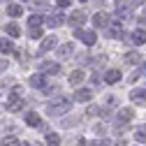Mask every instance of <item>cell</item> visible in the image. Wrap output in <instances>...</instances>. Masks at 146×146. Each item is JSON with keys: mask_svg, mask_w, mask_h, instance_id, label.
<instances>
[{"mask_svg": "<svg viewBox=\"0 0 146 146\" xmlns=\"http://www.w3.org/2000/svg\"><path fill=\"white\" fill-rule=\"evenodd\" d=\"M132 42H135V44H144V42H146V33H144V30H135V33H132Z\"/></svg>", "mask_w": 146, "mask_h": 146, "instance_id": "obj_20", "label": "cell"}, {"mask_svg": "<svg viewBox=\"0 0 146 146\" xmlns=\"http://www.w3.org/2000/svg\"><path fill=\"white\" fill-rule=\"evenodd\" d=\"M109 37H123V28H121V23L109 28Z\"/></svg>", "mask_w": 146, "mask_h": 146, "instance_id": "obj_25", "label": "cell"}, {"mask_svg": "<svg viewBox=\"0 0 146 146\" xmlns=\"http://www.w3.org/2000/svg\"><path fill=\"white\" fill-rule=\"evenodd\" d=\"M74 37H77V40H81L86 46H93V44L98 42L95 30H81V28H77V30H74Z\"/></svg>", "mask_w": 146, "mask_h": 146, "instance_id": "obj_3", "label": "cell"}, {"mask_svg": "<svg viewBox=\"0 0 146 146\" xmlns=\"http://www.w3.org/2000/svg\"><path fill=\"white\" fill-rule=\"evenodd\" d=\"M0 51H3V53H14V51H16V46L12 44V40L3 37V40H0Z\"/></svg>", "mask_w": 146, "mask_h": 146, "instance_id": "obj_16", "label": "cell"}, {"mask_svg": "<svg viewBox=\"0 0 146 146\" xmlns=\"http://www.w3.org/2000/svg\"><path fill=\"white\" fill-rule=\"evenodd\" d=\"M7 14L12 16V19H16V16L23 14V7L21 5H7Z\"/></svg>", "mask_w": 146, "mask_h": 146, "instance_id": "obj_17", "label": "cell"}, {"mask_svg": "<svg viewBox=\"0 0 146 146\" xmlns=\"http://www.w3.org/2000/svg\"><path fill=\"white\" fill-rule=\"evenodd\" d=\"M72 49H74V46H72L70 42H67V44H63V46L58 49V56H60V58H70V56H72Z\"/></svg>", "mask_w": 146, "mask_h": 146, "instance_id": "obj_18", "label": "cell"}, {"mask_svg": "<svg viewBox=\"0 0 146 146\" xmlns=\"http://www.w3.org/2000/svg\"><path fill=\"white\" fill-rule=\"evenodd\" d=\"M70 111V100L67 98H56L46 104V114L49 116H63Z\"/></svg>", "mask_w": 146, "mask_h": 146, "instance_id": "obj_1", "label": "cell"}, {"mask_svg": "<svg viewBox=\"0 0 146 146\" xmlns=\"http://www.w3.org/2000/svg\"><path fill=\"white\" fill-rule=\"evenodd\" d=\"M79 3H88V0H79Z\"/></svg>", "mask_w": 146, "mask_h": 146, "instance_id": "obj_34", "label": "cell"}, {"mask_svg": "<svg viewBox=\"0 0 146 146\" xmlns=\"http://www.w3.org/2000/svg\"><path fill=\"white\" fill-rule=\"evenodd\" d=\"M42 21H44V16H42V14H33L30 19H28L30 28H40V26H42Z\"/></svg>", "mask_w": 146, "mask_h": 146, "instance_id": "obj_19", "label": "cell"}, {"mask_svg": "<svg viewBox=\"0 0 146 146\" xmlns=\"http://www.w3.org/2000/svg\"><path fill=\"white\" fill-rule=\"evenodd\" d=\"M44 23H46L49 28H58V26L65 23V16H63V12H53L51 16H46V19H44Z\"/></svg>", "mask_w": 146, "mask_h": 146, "instance_id": "obj_5", "label": "cell"}, {"mask_svg": "<svg viewBox=\"0 0 146 146\" xmlns=\"http://www.w3.org/2000/svg\"><path fill=\"white\" fill-rule=\"evenodd\" d=\"M40 70H42V74H58V72H60V65L53 63V60H46V63L40 65Z\"/></svg>", "mask_w": 146, "mask_h": 146, "instance_id": "obj_8", "label": "cell"}, {"mask_svg": "<svg viewBox=\"0 0 146 146\" xmlns=\"http://www.w3.org/2000/svg\"><path fill=\"white\" fill-rule=\"evenodd\" d=\"M74 100L77 102H90V100H93V90H90V88H79L74 93Z\"/></svg>", "mask_w": 146, "mask_h": 146, "instance_id": "obj_9", "label": "cell"}, {"mask_svg": "<svg viewBox=\"0 0 146 146\" xmlns=\"http://www.w3.org/2000/svg\"><path fill=\"white\" fill-rule=\"evenodd\" d=\"M42 33H44L42 28H30V37H33V40H40V37H42Z\"/></svg>", "mask_w": 146, "mask_h": 146, "instance_id": "obj_28", "label": "cell"}, {"mask_svg": "<svg viewBox=\"0 0 146 146\" xmlns=\"http://www.w3.org/2000/svg\"><path fill=\"white\" fill-rule=\"evenodd\" d=\"M21 107H23V100L19 95V88H14L12 95L7 98V111H21Z\"/></svg>", "mask_w": 146, "mask_h": 146, "instance_id": "obj_4", "label": "cell"}, {"mask_svg": "<svg viewBox=\"0 0 146 146\" xmlns=\"http://www.w3.org/2000/svg\"><path fill=\"white\" fill-rule=\"evenodd\" d=\"M58 44V40L53 37V35H49V37H44L42 40V44H40V49H37V56H42V53H46V51H51L53 46Z\"/></svg>", "mask_w": 146, "mask_h": 146, "instance_id": "obj_6", "label": "cell"}, {"mask_svg": "<svg viewBox=\"0 0 146 146\" xmlns=\"http://www.w3.org/2000/svg\"><path fill=\"white\" fill-rule=\"evenodd\" d=\"M84 79H86L84 70H74V72H72V74H70V84H72V86H79V84H81Z\"/></svg>", "mask_w": 146, "mask_h": 146, "instance_id": "obj_15", "label": "cell"}, {"mask_svg": "<svg viewBox=\"0 0 146 146\" xmlns=\"http://www.w3.org/2000/svg\"><path fill=\"white\" fill-rule=\"evenodd\" d=\"M98 146H111V144H109L107 139H102V141H98Z\"/></svg>", "mask_w": 146, "mask_h": 146, "instance_id": "obj_32", "label": "cell"}, {"mask_svg": "<svg viewBox=\"0 0 146 146\" xmlns=\"http://www.w3.org/2000/svg\"><path fill=\"white\" fill-rule=\"evenodd\" d=\"M7 35H9V37H19V35H21V28L16 26V23H9V26H7Z\"/></svg>", "mask_w": 146, "mask_h": 146, "instance_id": "obj_23", "label": "cell"}, {"mask_svg": "<svg viewBox=\"0 0 146 146\" xmlns=\"http://www.w3.org/2000/svg\"><path fill=\"white\" fill-rule=\"evenodd\" d=\"M56 3H58L60 7H67V5H70V0H56Z\"/></svg>", "mask_w": 146, "mask_h": 146, "instance_id": "obj_31", "label": "cell"}, {"mask_svg": "<svg viewBox=\"0 0 146 146\" xmlns=\"http://www.w3.org/2000/svg\"><path fill=\"white\" fill-rule=\"evenodd\" d=\"M135 139L141 141V144H146V127H137V130H135Z\"/></svg>", "mask_w": 146, "mask_h": 146, "instance_id": "obj_24", "label": "cell"}, {"mask_svg": "<svg viewBox=\"0 0 146 146\" xmlns=\"http://www.w3.org/2000/svg\"><path fill=\"white\" fill-rule=\"evenodd\" d=\"M5 70H7V60H0V74H3Z\"/></svg>", "mask_w": 146, "mask_h": 146, "instance_id": "obj_30", "label": "cell"}, {"mask_svg": "<svg viewBox=\"0 0 146 146\" xmlns=\"http://www.w3.org/2000/svg\"><path fill=\"white\" fill-rule=\"evenodd\" d=\"M125 60H127V63H132V65H135V63H139L141 58H139V53H137V51H130V53H127V56H125Z\"/></svg>", "mask_w": 146, "mask_h": 146, "instance_id": "obj_26", "label": "cell"}, {"mask_svg": "<svg viewBox=\"0 0 146 146\" xmlns=\"http://www.w3.org/2000/svg\"><path fill=\"white\" fill-rule=\"evenodd\" d=\"M132 116H135V111H132L130 107H125V109H121V111L116 114V130H118V132H123L125 127H127V123L132 121Z\"/></svg>", "mask_w": 146, "mask_h": 146, "instance_id": "obj_2", "label": "cell"}, {"mask_svg": "<svg viewBox=\"0 0 146 146\" xmlns=\"http://www.w3.org/2000/svg\"><path fill=\"white\" fill-rule=\"evenodd\" d=\"M67 21H70L72 28H81V26L86 23V14H84V12H72Z\"/></svg>", "mask_w": 146, "mask_h": 146, "instance_id": "obj_7", "label": "cell"}, {"mask_svg": "<svg viewBox=\"0 0 146 146\" xmlns=\"http://www.w3.org/2000/svg\"><path fill=\"white\" fill-rule=\"evenodd\" d=\"M130 100L137 102V104H144L146 102V88H135L132 93H130Z\"/></svg>", "mask_w": 146, "mask_h": 146, "instance_id": "obj_11", "label": "cell"}, {"mask_svg": "<svg viewBox=\"0 0 146 146\" xmlns=\"http://www.w3.org/2000/svg\"><path fill=\"white\" fill-rule=\"evenodd\" d=\"M3 146H23V144H21L19 139H14V137H7V139L3 141ZM26 146H28V144H26Z\"/></svg>", "mask_w": 146, "mask_h": 146, "instance_id": "obj_27", "label": "cell"}, {"mask_svg": "<svg viewBox=\"0 0 146 146\" xmlns=\"http://www.w3.org/2000/svg\"><path fill=\"white\" fill-rule=\"evenodd\" d=\"M46 146H60V137L56 132H49L46 135Z\"/></svg>", "mask_w": 146, "mask_h": 146, "instance_id": "obj_21", "label": "cell"}, {"mask_svg": "<svg viewBox=\"0 0 146 146\" xmlns=\"http://www.w3.org/2000/svg\"><path fill=\"white\" fill-rule=\"evenodd\" d=\"M93 23H95V28H104V26L109 23V16H107L104 12H98V14L93 16Z\"/></svg>", "mask_w": 146, "mask_h": 146, "instance_id": "obj_12", "label": "cell"}, {"mask_svg": "<svg viewBox=\"0 0 146 146\" xmlns=\"http://www.w3.org/2000/svg\"><path fill=\"white\" fill-rule=\"evenodd\" d=\"M28 84H30L33 88H44V86H46V77L42 74V72H40V74H33V77L28 79Z\"/></svg>", "mask_w": 146, "mask_h": 146, "instance_id": "obj_10", "label": "cell"}, {"mask_svg": "<svg viewBox=\"0 0 146 146\" xmlns=\"http://www.w3.org/2000/svg\"><path fill=\"white\" fill-rule=\"evenodd\" d=\"M88 114L95 116V114H100V109H98V107H88Z\"/></svg>", "mask_w": 146, "mask_h": 146, "instance_id": "obj_29", "label": "cell"}, {"mask_svg": "<svg viewBox=\"0 0 146 146\" xmlns=\"http://www.w3.org/2000/svg\"><path fill=\"white\" fill-rule=\"evenodd\" d=\"M104 81H107V84H116V81H121V70H107Z\"/></svg>", "mask_w": 146, "mask_h": 146, "instance_id": "obj_14", "label": "cell"}, {"mask_svg": "<svg viewBox=\"0 0 146 146\" xmlns=\"http://www.w3.org/2000/svg\"><path fill=\"white\" fill-rule=\"evenodd\" d=\"M132 5H144V0H130Z\"/></svg>", "mask_w": 146, "mask_h": 146, "instance_id": "obj_33", "label": "cell"}, {"mask_svg": "<svg viewBox=\"0 0 146 146\" xmlns=\"http://www.w3.org/2000/svg\"><path fill=\"white\" fill-rule=\"evenodd\" d=\"M118 16H121V19H125V16H130V12H127V5H125V3H121V5L116 7V19H118Z\"/></svg>", "mask_w": 146, "mask_h": 146, "instance_id": "obj_22", "label": "cell"}, {"mask_svg": "<svg viewBox=\"0 0 146 146\" xmlns=\"http://www.w3.org/2000/svg\"><path fill=\"white\" fill-rule=\"evenodd\" d=\"M26 123H28L30 127H37V125L42 123V118H40L37 111H28V114H26Z\"/></svg>", "mask_w": 146, "mask_h": 146, "instance_id": "obj_13", "label": "cell"}]
</instances>
